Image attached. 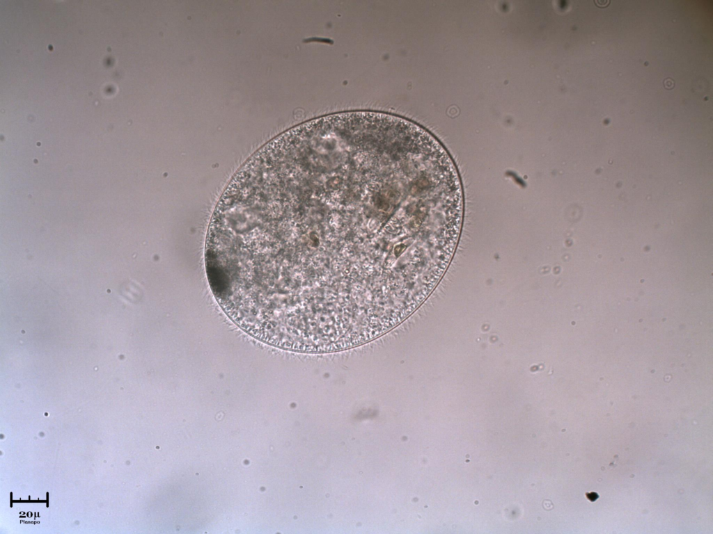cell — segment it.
Masks as SVG:
<instances>
[{"instance_id":"1","label":"cell","mask_w":713,"mask_h":534,"mask_svg":"<svg viewBox=\"0 0 713 534\" xmlns=\"http://www.w3.org/2000/svg\"><path fill=\"white\" fill-rule=\"evenodd\" d=\"M266 234L292 286L328 308L395 298L428 275L444 237L430 159L373 127L274 149Z\"/></svg>"},{"instance_id":"2","label":"cell","mask_w":713,"mask_h":534,"mask_svg":"<svg viewBox=\"0 0 713 534\" xmlns=\"http://www.w3.org/2000/svg\"><path fill=\"white\" fill-rule=\"evenodd\" d=\"M664 87L668 89L673 88L674 87V81L670 78L666 79L664 81Z\"/></svg>"}]
</instances>
